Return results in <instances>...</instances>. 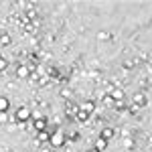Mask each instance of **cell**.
<instances>
[{
  "label": "cell",
  "instance_id": "obj_1",
  "mask_svg": "<svg viewBox=\"0 0 152 152\" xmlns=\"http://www.w3.org/2000/svg\"><path fill=\"white\" fill-rule=\"evenodd\" d=\"M65 142H67L65 140V132H63V130H55V132L51 134V142H49V144H51V148H61Z\"/></svg>",
  "mask_w": 152,
  "mask_h": 152
},
{
  "label": "cell",
  "instance_id": "obj_2",
  "mask_svg": "<svg viewBox=\"0 0 152 152\" xmlns=\"http://www.w3.org/2000/svg\"><path fill=\"white\" fill-rule=\"evenodd\" d=\"M33 116V112L28 110V107H18L16 110V116H14V122L16 124H24V122H28Z\"/></svg>",
  "mask_w": 152,
  "mask_h": 152
},
{
  "label": "cell",
  "instance_id": "obj_3",
  "mask_svg": "<svg viewBox=\"0 0 152 152\" xmlns=\"http://www.w3.org/2000/svg\"><path fill=\"white\" fill-rule=\"evenodd\" d=\"M79 110H81V112H85V114L89 116V114H94V110H95V104H94V102H89V99H87V102H83V104L79 105Z\"/></svg>",
  "mask_w": 152,
  "mask_h": 152
},
{
  "label": "cell",
  "instance_id": "obj_4",
  "mask_svg": "<svg viewBox=\"0 0 152 152\" xmlns=\"http://www.w3.org/2000/svg\"><path fill=\"white\" fill-rule=\"evenodd\" d=\"M35 130L37 132H47V120H45V118H37Z\"/></svg>",
  "mask_w": 152,
  "mask_h": 152
},
{
  "label": "cell",
  "instance_id": "obj_5",
  "mask_svg": "<svg viewBox=\"0 0 152 152\" xmlns=\"http://www.w3.org/2000/svg\"><path fill=\"white\" fill-rule=\"evenodd\" d=\"M114 136H116V132H114L112 128H104L102 132H99V138H104V140H112Z\"/></svg>",
  "mask_w": 152,
  "mask_h": 152
},
{
  "label": "cell",
  "instance_id": "obj_6",
  "mask_svg": "<svg viewBox=\"0 0 152 152\" xmlns=\"http://www.w3.org/2000/svg\"><path fill=\"white\" fill-rule=\"evenodd\" d=\"M8 107H10L8 97H2V95H0V114H6V112H8Z\"/></svg>",
  "mask_w": 152,
  "mask_h": 152
},
{
  "label": "cell",
  "instance_id": "obj_7",
  "mask_svg": "<svg viewBox=\"0 0 152 152\" xmlns=\"http://www.w3.org/2000/svg\"><path fill=\"white\" fill-rule=\"evenodd\" d=\"M112 97H114V102H124V91L122 89H112Z\"/></svg>",
  "mask_w": 152,
  "mask_h": 152
},
{
  "label": "cell",
  "instance_id": "obj_8",
  "mask_svg": "<svg viewBox=\"0 0 152 152\" xmlns=\"http://www.w3.org/2000/svg\"><path fill=\"white\" fill-rule=\"evenodd\" d=\"M95 148H97L99 152H104L105 148H107V140H104V138H97V140H95Z\"/></svg>",
  "mask_w": 152,
  "mask_h": 152
},
{
  "label": "cell",
  "instance_id": "obj_9",
  "mask_svg": "<svg viewBox=\"0 0 152 152\" xmlns=\"http://www.w3.org/2000/svg\"><path fill=\"white\" fill-rule=\"evenodd\" d=\"M16 75H18L20 79H24V77H28V69H26L24 65H20V67H16Z\"/></svg>",
  "mask_w": 152,
  "mask_h": 152
},
{
  "label": "cell",
  "instance_id": "obj_10",
  "mask_svg": "<svg viewBox=\"0 0 152 152\" xmlns=\"http://www.w3.org/2000/svg\"><path fill=\"white\" fill-rule=\"evenodd\" d=\"M39 140L45 142V144H49V142H51V136H49V132H39Z\"/></svg>",
  "mask_w": 152,
  "mask_h": 152
},
{
  "label": "cell",
  "instance_id": "obj_11",
  "mask_svg": "<svg viewBox=\"0 0 152 152\" xmlns=\"http://www.w3.org/2000/svg\"><path fill=\"white\" fill-rule=\"evenodd\" d=\"M134 102H136V104H138V105H146V97H144V95H142V94H138V95H136V97H134Z\"/></svg>",
  "mask_w": 152,
  "mask_h": 152
},
{
  "label": "cell",
  "instance_id": "obj_12",
  "mask_svg": "<svg viewBox=\"0 0 152 152\" xmlns=\"http://www.w3.org/2000/svg\"><path fill=\"white\" fill-rule=\"evenodd\" d=\"M77 120H79V122H85V120H87V114L79 110V112H77Z\"/></svg>",
  "mask_w": 152,
  "mask_h": 152
},
{
  "label": "cell",
  "instance_id": "obj_13",
  "mask_svg": "<svg viewBox=\"0 0 152 152\" xmlns=\"http://www.w3.org/2000/svg\"><path fill=\"white\" fill-rule=\"evenodd\" d=\"M97 39H99V41H107V39H110V35H107L105 31H102V33H97Z\"/></svg>",
  "mask_w": 152,
  "mask_h": 152
},
{
  "label": "cell",
  "instance_id": "obj_14",
  "mask_svg": "<svg viewBox=\"0 0 152 152\" xmlns=\"http://www.w3.org/2000/svg\"><path fill=\"white\" fill-rule=\"evenodd\" d=\"M6 67H8V61H6L4 57H0V71H4Z\"/></svg>",
  "mask_w": 152,
  "mask_h": 152
},
{
  "label": "cell",
  "instance_id": "obj_15",
  "mask_svg": "<svg viewBox=\"0 0 152 152\" xmlns=\"http://www.w3.org/2000/svg\"><path fill=\"white\" fill-rule=\"evenodd\" d=\"M0 43H2V45H8V43H10V37H8V35H2V37H0Z\"/></svg>",
  "mask_w": 152,
  "mask_h": 152
},
{
  "label": "cell",
  "instance_id": "obj_16",
  "mask_svg": "<svg viewBox=\"0 0 152 152\" xmlns=\"http://www.w3.org/2000/svg\"><path fill=\"white\" fill-rule=\"evenodd\" d=\"M41 152H51V144H47L45 148H41Z\"/></svg>",
  "mask_w": 152,
  "mask_h": 152
},
{
  "label": "cell",
  "instance_id": "obj_17",
  "mask_svg": "<svg viewBox=\"0 0 152 152\" xmlns=\"http://www.w3.org/2000/svg\"><path fill=\"white\" fill-rule=\"evenodd\" d=\"M87 152H99V150H97V148H91V150H87Z\"/></svg>",
  "mask_w": 152,
  "mask_h": 152
}]
</instances>
